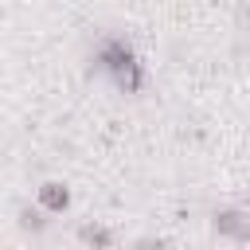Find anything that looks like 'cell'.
Masks as SVG:
<instances>
[{
	"mask_svg": "<svg viewBox=\"0 0 250 250\" xmlns=\"http://www.w3.org/2000/svg\"><path fill=\"white\" fill-rule=\"evenodd\" d=\"M215 230L230 242H250V211H238V207L215 211Z\"/></svg>",
	"mask_w": 250,
	"mask_h": 250,
	"instance_id": "2",
	"label": "cell"
},
{
	"mask_svg": "<svg viewBox=\"0 0 250 250\" xmlns=\"http://www.w3.org/2000/svg\"><path fill=\"white\" fill-rule=\"evenodd\" d=\"M137 250H168V246H164V242H141Z\"/></svg>",
	"mask_w": 250,
	"mask_h": 250,
	"instance_id": "6",
	"label": "cell"
},
{
	"mask_svg": "<svg viewBox=\"0 0 250 250\" xmlns=\"http://www.w3.org/2000/svg\"><path fill=\"white\" fill-rule=\"evenodd\" d=\"M66 207H70V191H66L59 180H47V184L39 188V211L59 215V211H66Z\"/></svg>",
	"mask_w": 250,
	"mask_h": 250,
	"instance_id": "3",
	"label": "cell"
},
{
	"mask_svg": "<svg viewBox=\"0 0 250 250\" xmlns=\"http://www.w3.org/2000/svg\"><path fill=\"white\" fill-rule=\"evenodd\" d=\"M78 238H82L86 246H98V250L113 242V234H109L105 227H98V223H86V227H78Z\"/></svg>",
	"mask_w": 250,
	"mask_h": 250,
	"instance_id": "4",
	"label": "cell"
},
{
	"mask_svg": "<svg viewBox=\"0 0 250 250\" xmlns=\"http://www.w3.org/2000/svg\"><path fill=\"white\" fill-rule=\"evenodd\" d=\"M20 219H23V227H27V230H43V211H27V207H23V211H20Z\"/></svg>",
	"mask_w": 250,
	"mask_h": 250,
	"instance_id": "5",
	"label": "cell"
},
{
	"mask_svg": "<svg viewBox=\"0 0 250 250\" xmlns=\"http://www.w3.org/2000/svg\"><path fill=\"white\" fill-rule=\"evenodd\" d=\"M94 62H98V70H105V74L113 78V86H117V90H125V94H137V90L145 86L141 59H137V51H133L121 35L102 39V47H98Z\"/></svg>",
	"mask_w": 250,
	"mask_h": 250,
	"instance_id": "1",
	"label": "cell"
}]
</instances>
